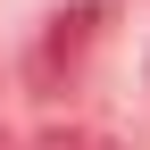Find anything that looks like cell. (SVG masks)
<instances>
[{
  "label": "cell",
  "mask_w": 150,
  "mask_h": 150,
  "mask_svg": "<svg viewBox=\"0 0 150 150\" xmlns=\"http://www.w3.org/2000/svg\"><path fill=\"white\" fill-rule=\"evenodd\" d=\"M92 33H100V0H75V8H59V17L42 25V42H33L25 75H33V83L50 92V83H59V67H75V59L92 50Z\"/></svg>",
  "instance_id": "obj_1"
},
{
  "label": "cell",
  "mask_w": 150,
  "mask_h": 150,
  "mask_svg": "<svg viewBox=\"0 0 150 150\" xmlns=\"http://www.w3.org/2000/svg\"><path fill=\"white\" fill-rule=\"evenodd\" d=\"M33 150H108V142H100V134H42Z\"/></svg>",
  "instance_id": "obj_2"
}]
</instances>
